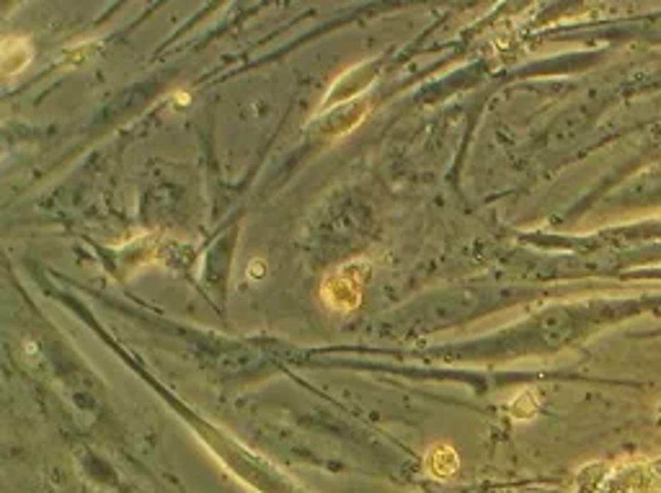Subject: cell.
<instances>
[{"label": "cell", "mask_w": 661, "mask_h": 493, "mask_svg": "<svg viewBox=\"0 0 661 493\" xmlns=\"http://www.w3.org/2000/svg\"><path fill=\"white\" fill-rule=\"evenodd\" d=\"M31 60V47L26 39H8L3 47V73L14 75L16 70H24Z\"/></svg>", "instance_id": "obj_3"}, {"label": "cell", "mask_w": 661, "mask_h": 493, "mask_svg": "<svg viewBox=\"0 0 661 493\" xmlns=\"http://www.w3.org/2000/svg\"><path fill=\"white\" fill-rule=\"evenodd\" d=\"M424 470L432 478L437 480H450L455 473L460 470V459H458V452H455L453 447L445 444V442H439V444H434L429 452H426L424 457Z\"/></svg>", "instance_id": "obj_2"}, {"label": "cell", "mask_w": 661, "mask_h": 493, "mask_svg": "<svg viewBox=\"0 0 661 493\" xmlns=\"http://www.w3.org/2000/svg\"><path fill=\"white\" fill-rule=\"evenodd\" d=\"M370 279V264L365 261H354V264L338 266L333 274H328L321 287V298L328 308L338 312L354 310L362 300L365 284Z\"/></svg>", "instance_id": "obj_1"}]
</instances>
